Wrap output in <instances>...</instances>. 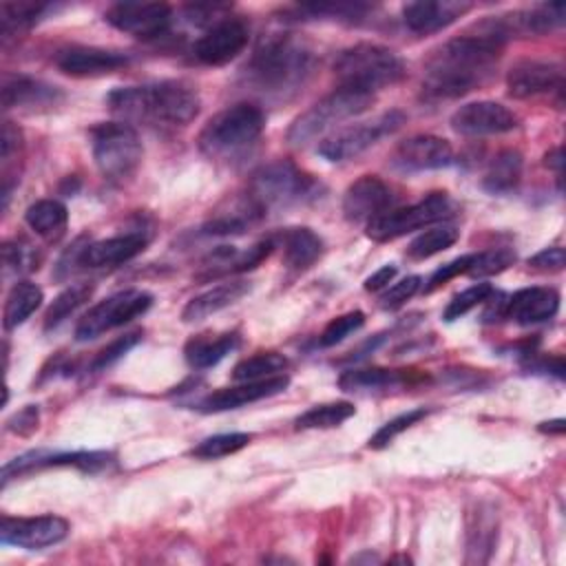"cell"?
I'll use <instances>...</instances> for the list:
<instances>
[{
    "label": "cell",
    "mask_w": 566,
    "mask_h": 566,
    "mask_svg": "<svg viewBox=\"0 0 566 566\" xmlns=\"http://www.w3.org/2000/svg\"><path fill=\"white\" fill-rule=\"evenodd\" d=\"M562 86H564V73H562V66L555 62L520 60L506 73L509 95L517 99L559 91Z\"/></svg>",
    "instance_id": "obj_20"
},
{
    "label": "cell",
    "mask_w": 566,
    "mask_h": 566,
    "mask_svg": "<svg viewBox=\"0 0 566 566\" xmlns=\"http://www.w3.org/2000/svg\"><path fill=\"white\" fill-rule=\"evenodd\" d=\"M411 382V374L405 369H349L338 378V387L343 391H385L396 389Z\"/></svg>",
    "instance_id": "obj_28"
},
{
    "label": "cell",
    "mask_w": 566,
    "mask_h": 566,
    "mask_svg": "<svg viewBox=\"0 0 566 566\" xmlns=\"http://www.w3.org/2000/svg\"><path fill=\"white\" fill-rule=\"evenodd\" d=\"M394 203L391 188L376 175H363L349 188L343 197V212L345 219L354 223H369L371 219L387 212Z\"/></svg>",
    "instance_id": "obj_19"
},
{
    "label": "cell",
    "mask_w": 566,
    "mask_h": 566,
    "mask_svg": "<svg viewBox=\"0 0 566 566\" xmlns=\"http://www.w3.org/2000/svg\"><path fill=\"white\" fill-rule=\"evenodd\" d=\"M420 283H422V279H420L418 274L405 276L402 281L394 283V285L380 296V307H382V310H398V307H402V305L420 290Z\"/></svg>",
    "instance_id": "obj_46"
},
{
    "label": "cell",
    "mask_w": 566,
    "mask_h": 566,
    "mask_svg": "<svg viewBox=\"0 0 566 566\" xmlns=\"http://www.w3.org/2000/svg\"><path fill=\"white\" fill-rule=\"evenodd\" d=\"M91 150L95 166L111 181L128 179L142 161V142L126 122H102L91 128Z\"/></svg>",
    "instance_id": "obj_8"
},
{
    "label": "cell",
    "mask_w": 566,
    "mask_h": 566,
    "mask_svg": "<svg viewBox=\"0 0 566 566\" xmlns=\"http://www.w3.org/2000/svg\"><path fill=\"white\" fill-rule=\"evenodd\" d=\"M460 237V230L455 226H449V223H442V226H436L431 230H424L422 234H418L409 248H407V256L411 261H424L447 248H451Z\"/></svg>",
    "instance_id": "obj_36"
},
{
    "label": "cell",
    "mask_w": 566,
    "mask_h": 566,
    "mask_svg": "<svg viewBox=\"0 0 566 566\" xmlns=\"http://www.w3.org/2000/svg\"><path fill=\"white\" fill-rule=\"evenodd\" d=\"M239 347V336L237 334H219V336H195L186 345V360L195 369H206L217 363H221L230 352Z\"/></svg>",
    "instance_id": "obj_30"
},
{
    "label": "cell",
    "mask_w": 566,
    "mask_h": 566,
    "mask_svg": "<svg viewBox=\"0 0 566 566\" xmlns=\"http://www.w3.org/2000/svg\"><path fill=\"white\" fill-rule=\"evenodd\" d=\"M369 7L349 2V4H305L298 11L310 13L312 18H336V20H358Z\"/></svg>",
    "instance_id": "obj_45"
},
{
    "label": "cell",
    "mask_w": 566,
    "mask_h": 566,
    "mask_svg": "<svg viewBox=\"0 0 566 566\" xmlns=\"http://www.w3.org/2000/svg\"><path fill=\"white\" fill-rule=\"evenodd\" d=\"M42 290L31 281H18L7 294L4 312H2V325L4 329H15L22 325L42 303Z\"/></svg>",
    "instance_id": "obj_31"
},
{
    "label": "cell",
    "mask_w": 566,
    "mask_h": 566,
    "mask_svg": "<svg viewBox=\"0 0 566 566\" xmlns=\"http://www.w3.org/2000/svg\"><path fill=\"white\" fill-rule=\"evenodd\" d=\"M356 413L354 405L347 400H334V402H321L303 411L296 420V429H332L343 424L347 418Z\"/></svg>",
    "instance_id": "obj_33"
},
{
    "label": "cell",
    "mask_w": 566,
    "mask_h": 566,
    "mask_svg": "<svg viewBox=\"0 0 566 566\" xmlns=\"http://www.w3.org/2000/svg\"><path fill=\"white\" fill-rule=\"evenodd\" d=\"M106 104L124 119L155 126H186L199 115L201 108L197 91L177 80L115 88L106 95Z\"/></svg>",
    "instance_id": "obj_3"
},
{
    "label": "cell",
    "mask_w": 566,
    "mask_h": 566,
    "mask_svg": "<svg viewBox=\"0 0 566 566\" xmlns=\"http://www.w3.org/2000/svg\"><path fill=\"white\" fill-rule=\"evenodd\" d=\"M407 115L402 111H387L369 122H358L334 130L318 144V155L329 161H347L363 155L367 148L376 146L382 137L396 133L405 124Z\"/></svg>",
    "instance_id": "obj_10"
},
{
    "label": "cell",
    "mask_w": 566,
    "mask_h": 566,
    "mask_svg": "<svg viewBox=\"0 0 566 566\" xmlns=\"http://www.w3.org/2000/svg\"><path fill=\"white\" fill-rule=\"evenodd\" d=\"M363 323H365V314H363V312H358V310L347 312V314L334 318V321L321 332L318 345H321V347H332V345L345 340V338H347L349 334H354L356 329H360Z\"/></svg>",
    "instance_id": "obj_43"
},
{
    "label": "cell",
    "mask_w": 566,
    "mask_h": 566,
    "mask_svg": "<svg viewBox=\"0 0 566 566\" xmlns=\"http://www.w3.org/2000/svg\"><path fill=\"white\" fill-rule=\"evenodd\" d=\"M153 305V294L144 290H124L95 303L75 325L77 340H93L104 332L122 327L124 323L142 316Z\"/></svg>",
    "instance_id": "obj_11"
},
{
    "label": "cell",
    "mask_w": 566,
    "mask_h": 566,
    "mask_svg": "<svg viewBox=\"0 0 566 566\" xmlns=\"http://www.w3.org/2000/svg\"><path fill=\"white\" fill-rule=\"evenodd\" d=\"M451 128L467 137H482V135H500L509 133L517 126V115L509 111L504 104L478 99L462 104L449 119Z\"/></svg>",
    "instance_id": "obj_15"
},
{
    "label": "cell",
    "mask_w": 566,
    "mask_h": 566,
    "mask_svg": "<svg viewBox=\"0 0 566 566\" xmlns=\"http://www.w3.org/2000/svg\"><path fill=\"white\" fill-rule=\"evenodd\" d=\"M334 75L338 86L374 93L378 88L398 84L405 77V64L391 49L360 42L343 49L336 55Z\"/></svg>",
    "instance_id": "obj_5"
},
{
    "label": "cell",
    "mask_w": 566,
    "mask_h": 566,
    "mask_svg": "<svg viewBox=\"0 0 566 566\" xmlns=\"http://www.w3.org/2000/svg\"><path fill=\"white\" fill-rule=\"evenodd\" d=\"M62 102V91L42 80H33L27 75L7 77L2 84V106L4 108H38V106H55Z\"/></svg>",
    "instance_id": "obj_26"
},
{
    "label": "cell",
    "mask_w": 566,
    "mask_h": 566,
    "mask_svg": "<svg viewBox=\"0 0 566 566\" xmlns=\"http://www.w3.org/2000/svg\"><path fill=\"white\" fill-rule=\"evenodd\" d=\"M504 40L482 29L438 46L424 64L422 93L429 99H453L482 86L495 71Z\"/></svg>",
    "instance_id": "obj_1"
},
{
    "label": "cell",
    "mask_w": 566,
    "mask_h": 566,
    "mask_svg": "<svg viewBox=\"0 0 566 566\" xmlns=\"http://www.w3.org/2000/svg\"><path fill=\"white\" fill-rule=\"evenodd\" d=\"M287 369V358L283 354L276 352H259L254 356H248L243 360H239L232 369V378L237 382H245V380H263V378H272L279 376L281 371Z\"/></svg>",
    "instance_id": "obj_34"
},
{
    "label": "cell",
    "mask_w": 566,
    "mask_h": 566,
    "mask_svg": "<svg viewBox=\"0 0 566 566\" xmlns=\"http://www.w3.org/2000/svg\"><path fill=\"white\" fill-rule=\"evenodd\" d=\"M146 248V237L142 232H126L99 241H86L77 265L82 268H113L130 261Z\"/></svg>",
    "instance_id": "obj_24"
},
{
    "label": "cell",
    "mask_w": 566,
    "mask_h": 566,
    "mask_svg": "<svg viewBox=\"0 0 566 566\" xmlns=\"http://www.w3.org/2000/svg\"><path fill=\"white\" fill-rule=\"evenodd\" d=\"M453 164V148L447 139L436 135H413L394 153V166L400 170H438Z\"/></svg>",
    "instance_id": "obj_21"
},
{
    "label": "cell",
    "mask_w": 566,
    "mask_h": 566,
    "mask_svg": "<svg viewBox=\"0 0 566 566\" xmlns=\"http://www.w3.org/2000/svg\"><path fill=\"white\" fill-rule=\"evenodd\" d=\"M252 283L245 279H230L226 283H219L201 294H197L195 298H190L186 303V307L181 310V321L184 323H197L203 321L217 312H221L223 307L237 303L241 296H245L250 292Z\"/></svg>",
    "instance_id": "obj_25"
},
{
    "label": "cell",
    "mask_w": 566,
    "mask_h": 566,
    "mask_svg": "<svg viewBox=\"0 0 566 566\" xmlns=\"http://www.w3.org/2000/svg\"><path fill=\"white\" fill-rule=\"evenodd\" d=\"M113 462V455L106 451H73V453H51V451H29L2 467V482L11 475H22L42 467H77L86 473L106 469Z\"/></svg>",
    "instance_id": "obj_16"
},
{
    "label": "cell",
    "mask_w": 566,
    "mask_h": 566,
    "mask_svg": "<svg viewBox=\"0 0 566 566\" xmlns=\"http://www.w3.org/2000/svg\"><path fill=\"white\" fill-rule=\"evenodd\" d=\"M2 263H4V274H9V272L20 274V272H31L33 268H38L35 252L24 241H4Z\"/></svg>",
    "instance_id": "obj_44"
},
{
    "label": "cell",
    "mask_w": 566,
    "mask_h": 566,
    "mask_svg": "<svg viewBox=\"0 0 566 566\" xmlns=\"http://www.w3.org/2000/svg\"><path fill=\"white\" fill-rule=\"evenodd\" d=\"M276 248L283 250V261L285 265L294 268V270H305L310 265H314L321 254H323V239L303 226L296 228H287L283 232H279L274 237Z\"/></svg>",
    "instance_id": "obj_27"
},
{
    "label": "cell",
    "mask_w": 566,
    "mask_h": 566,
    "mask_svg": "<svg viewBox=\"0 0 566 566\" xmlns=\"http://www.w3.org/2000/svg\"><path fill=\"white\" fill-rule=\"evenodd\" d=\"M471 259H473V254H462V256H458V259L444 263L442 268H438V270L429 276V281H427V285H424V292H433V290H438L440 285H444L447 281H451V279H455V276H460V274H467V270H469V265H471Z\"/></svg>",
    "instance_id": "obj_47"
},
{
    "label": "cell",
    "mask_w": 566,
    "mask_h": 566,
    "mask_svg": "<svg viewBox=\"0 0 566 566\" xmlns=\"http://www.w3.org/2000/svg\"><path fill=\"white\" fill-rule=\"evenodd\" d=\"M142 329H135V332H128V334H122V336H117L115 340H111L106 347H102L97 354H95V358H93V363H91V371H102V369H106V367H111L113 363H117L128 349H133L139 340H142Z\"/></svg>",
    "instance_id": "obj_42"
},
{
    "label": "cell",
    "mask_w": 566,
    "mask_h": 566,
    "mask_svg": "<svg viewBox=\"0 0 566 566\" xmlns=\"http://www.w3.org/2000/svg\"><path fill=\"white\" fill-rule=\"evenodd\" d=\"M504 301H497L495 316L513 318L520 325H533L544 323L553 318L559 310V294L553 287H524L513 292L511 296H502Z\"/></svg>",
    "instance_id": "obj_18"
},
{
    "label": "cell",
    "mask_w": 566,
    "mask_h": 566,
    "mask_svg": "<svg viewBox=\"0 0 566 566\" xmlns=\"http://www.w3.org/2000/svg\"><path fill=\"white\" fill-rule=\"evenodd\" d=\"M491 294H493V285H491V283H475V285L462 290V292L455 294V296L449 301V305L444 307V314H442L444 321L451 323V321L464 316L469 310H473V307H478L480 303L489 301Z\"/></svg>",
    "instance_id": "obj_40"
},
{
    "label": "cell",
    "mask_w": 566,
    "mask_h": 566,
    "mask_svg": "<svg viewBox=\"0 0 566 566\" xmlns=\"http://www.w3.org/2000/svg\"><path fill=\"white\" fill-rule=\"evenodd\" d=\"M18 146H20V130L11 122H4V126H2V159L9 161L11 153L18 150Z\"/></svg>",
    "instance_id": "obj_51"
},
{
    "label": "cell",
    "mask_w": 566,
    "mask_h": 566,
    "mask_svg": "<svg viewBox=\"0 0 566 566\" xmlns=\"http://www.w3.org/2000/svg\"><path fill=\"white\" fill-rule=\"evenodd\" d=\"M27 226L46 241H57L69 223V210L57 199H40L24 212Z\"/></svg>",
    "instance_id": "obj_29"
},
{
    "label": "cell",
    "mask_w": 566,
    "mask_h": 566,
    "mask_svg": "<svg viewBox=\"0 0 566 566\" xmlns=\"http://www.w3.org/2000/svg\"><path fill=\"white\" fill-rule=\"evenodd\" d=\"M69 535V522L60 515H35V517H2L0 539L4 544L40 551L60 544Z\"/></svg>",
    "instance_id": "obj_12"
},
{
    "label": "cell",
    "mask_w": 566,
    "mask_h": 566,
    "mask_svg": "<svg viewBox=\"0 0 566 566\" xmlns=\"http://www.w3.org/2000/svg\"><path fill=\"white\" fill-rule=\"evenodd\" d=\"M427 413H429V409L418 407V409H411V411H405V413L391 418L389 422H385V424L369 438V449H382V447H387L396 436H400L402 431H407L409 427H413V424H416L418 420H422Z\"/></svg>",
    "instance_id": "obj_41"
},
{
    "label": "cell",
    "mask_w": 566,
    "mask_h": 566,
    "mask_svg": "<svg viewBox=\"0 0 566 566\" xmlns=\"http://www.w3.org/2000/svg\"><path fill=\"white\" fill-rule=\"evenodd\" d=\"M564 261H566L564 248L553 245V248H544L542 252L531 256L528 265L535 268V270H542V272H557V270L564 268Z\"/></svg>",
    "instance_id": "obj_48"
},
{
    "label": "cell",
    "mask_w": 566,
    "mask_h": 566,
    "mask_svg": "<svg viewBox=\"0 0 566 566\" xmlns=\"http://www.w3.org/2000/svg\"><path fill=\"white\" fill-rule=\"evenodd\" d=\"M248 24L239 18L223 15L195 42L192 53L208 66H221L234 60L248 44Z\"/></svg>",
    "instance_id": "obj_14"
},
{
    "label": "cell",
    "mask_w": 566,
    "mask_h": 566,
    "mask_svg": "<svg viewBox=\"0 0 566 566\" xmlns=\"http://www.w3.org/2000/svg\"><path fill=\"white\" fill-rule=\"evenodd\" d=\"M250 440H252V436L243 433V431L217 433V436L201 440L197 447H192L190 453L201 460H217V458H223V455H230V453L243 449Z\"/></svg>",
    "instance_id": "obj_37"
},
{
    "label": "cell",
    "mask_w": 566,
    "mask_h": 566,
    "mask_svg": "<svg viewBox=\"0 0 566 566\" xmlns=\"http://www.w3.org/2000/svg\"><path fill=\"white\" fill-rule=\"evenodd\" d=\"M522 177V155L517 150H500L489 168H486V175L482 179V186L489 190V192H509L517 186Z\"/></svg>",
    "instance_id": "obj_32"
},
{
    "label": "cell",
    "mask_w": 566,
    "mask_h": 566,
    "mask_svg": "<svg viewBox=\"0 0 566 566\" xmlns=\"http://www.w3.org/2000/svg\"><path fill=\"white\" fill-rule=\"evenodd\" d=\"M513 261H515V252L509 250V248H493V250L475 252L467 274L473 276V279L491 276V274H497V272L506 270Z\"/></svg>",
    "instance_id": "obj_38"
},
{
    "label": "cell",
    "mask_w": 566,
    "mask_h": 566,
    "mask_svg": "<svg viewBox=\"0 0 566 566\" xmlns=\"http://www.w3.org/2000/svg\"><path fill=\"white\" fill-rule=\"evenodd\" d=\"M314 69L312 49L292 33H268L254 46L243 75L265 97H290Z\"/></svg>",
    "instance_id": "obj_2"
},
{
    "label": "cell",
    "mask_w": 566,
    "mask_h": 566,
    "mask_svg": "<svg viewBox=\"0 0 566 566\" xmlns=\"http://www.w3.org/2000/svg\"><path fill=\"white\" fill-rule=\"evenodd\" d=\"M170 7L166 2H117L106 9L104 18L115 29L139 40H153L168 31Z\"/></svg>",
    "instance_id": "obj_13"
},
{
    "label": "cell",
    "mask_w": 566,
    "mask_h": 566,
    "mask_svg": "<svg viewBox=\"0 0 566 566\" xmlns=\"http://www.w3.org/2000/svg\"><path fill=\"white\" fill-rule=\"evenodd\" d=\"M287 376L279 374L272 378H263V380H245L239 382L234 387H221L208 396H203L197 402V409L203 413H217V411H228V409H237L243 407L248 402L274 396L279 391H283L287 387Z\"/></svg>",
    "instance_id": "obj_22"
},
{
    "label": "cell",
    "mask_w": 566,
    "mask_h": 566,
    "mask_svg": "<svg viewBox=\"0 0 566 566\" xmlns=\"http://www.w3.org/2000/svg\"><path fill=\"white\" fill-rule=\"evenodd\" d=\"M91 283H73L66 290H62L44 312V329H55L60 323H64L80 305H84L91 298Z\"/></svg>",
    "instance_id": "obj_35"
},
{
    "label": "cell",
    "mask_w": 566,
    "mask_h": 566,
    "mask_svg": "<svg viewBox=\"0 0 566 566\" xmlns=\"http://www.w3.org/2000/svg\"><path fill=\"white\" fill-rule=\"evenodd\" d=\"M265 115L259 106L239 102L208 119L199 133V150L210 159H237L261 137Z\"/></svg>",
    "instance_id": "obj_4"
},
{
    "label": "cell",
    "mask_w": 566,
    "mask_h": 566,
    "mask_svg": "<svg viewBox=\"0 0 566 566\" xmlns=\"http://www.w3.org/2000/svg\"><path fill=\"white\" fill-rule=\"evenodd\" d=\"M451 214V199L447 192H431L418 203H411L407 208H389L380 217L371 219L367 223V237L385 243L394 241L398 237H405L413 230H420L424 226H431L436 221H442Z\"/></svg>",
    "instance_id": "obj_9"
},
{
    "label": "cell",
    "mask_w": 566,
    "mask_h": 566,
    "mask_svg": "<svg viewBox=\"0 0 566 566\" xmlns=\"http://www.w3.org/2000/svg\"><path fill=\"white\" fill-rule=\"evenodd\" d=\"M49 9L44 2H4L0 7L2 13V31L9 33L11 29L31 27L40 15Z\"/></svg>",
    "instance_id": "obj_39"
},
{
    "label": "cell",
    "mask_w": 566,
    "mask_h": 566,
    "mask_svg": "<svg viewBox=\"0 0 566 566\" xmlns=\"http://www.w3.org/2000/svg\"><path fill=\"white\" fill-rule=\"evenodd\" d=\"M55 66L73 77H97L108 75L128 64V55L102 46H64L53 55Z\"/></svg>",
    "instance_id": "obj_17"
},
{
    "label": "cell",
    "mask_w": 566,
    "mask_h": 566,
    "mask_svg": "<svg viewBox=\"0 0 566 566\" xmlns=\"http://www.w3.org/2000/svg\"><path fill=\"white\" fill-rule=\"evenodd\" d=\"M394 276H396V265H391V263L382 265V268H378L374 274H369L365 279V290L367 292H378V290L387 287L394 281Z\"/></svg>",
    "instance_id": "obj_50"
},
{
    "label": "cell",
    "mask_w": 566,
    "mask_h": 566,
    "mask_svg": "<svg viewBox=\"0 0 566 566\" xmlns=\"http://www.w3.org/2000/svg\"><path fill=\"white\" fill-rule=\"evenodd\" d=\"M562 148H555L546 155V166H553L557 172H562Z\"/></svg>",
    "instance_id": "obj_53"
},
{
    "label": "cell",
    "mask_w": 566,
    "mask_h": 566,
    "mask_svg": "<svg viewBox=\"0 0 566 566\" xmlns=\"http://www.w3.org/2000/svg\"><path fill=\"white\" fill-rule=\"evenodd\" d=\"M539 431H544V433H564V420L557 418V420L542 422V424H539Z\"/></svg>",
    "instance_id": "obj_52"
},
{
    "label": "cell",
    "mask_w": 566,
    "mask_h": 566,
    "mask_svg": "<svg viewBox=\"0 0 566 566\" xmlns=\"http://www.w3.org/2000/svg\"><path fill=\"white\" fill-rule=\"evenodd\" d=\"M471 2L464 0H418L402 7V20L409 31L427 35L447 29L467 11H471Z\"/></svg>",
    "instance_id": "obj_23"
},
{
    "label": "cell",
    "mask_w": 566,
    "mask_h": 566,
    "mask_svg": "<svg viewBox=\"0 0 566 566\" xmlns=\"http://www.w3.org/2000/svg\"><path fill=\"white\" fill-rule=\"evenodd\" d=\"M316 195V181L296 164L279 159L261 166L248 184V201L265 214L272 208L303 203Z\"/></svg>",
    "instance_id": "obj_6"
},
{
    "label": "cell",
    "mask_w": 566,
    "mask_h": 566,
    "mask_svg": "<svg viewBox=\"0 0 566 566\" xmlns=\"http://www.w3.org/2000/svg\"><path fill=\"white\" fill-rule=\"evenodd\" d=\"M374 102V93L338 86L323 99H318L312 108L301 113L287 128V142L294 146H305L307 142L321 137L336 124L360 115Z\"/></svg>",
    "instance_id": "obj_7"
},
{
    "label": "cell",
    "mask_w": 566,
    "mask_h": 566,
    "mask_svg": "<svg viewBox=\"0 0 566 566\" xmlns=\"http://www.w3.org/2000/svg\"><path fill=\"white\" fill-rule=\"evenodd\" d=\"M7 429L13 433H22V436L38 429V407L27 405L24 409H20L13 418L7 420Z\"/></svg>",
    "instance_id": "obj_49"
}]
</instances>
